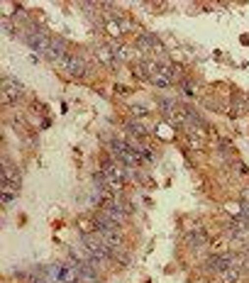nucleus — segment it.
Here are the masks:
<instances>
[{
	"instance_id": "39448f33",
	"label": "nucleus",
	"mask_w": 249,
	"mask_h": 283,
	"mask_svg": "<svg viewBox=\"0 0 249 283\" xmlns=\"http://www.w3.org/2000/svg\"><path fill=\"white\" fill-rule=\"evenodd\" d=\"M57 281L59 283H78L83 276H81V271H78V264L76 261H66V264H62L57 271Z\"/></svg>"
},
{
	"instance_id": "f3484780",
	"label": "nucleus",
	"mask_w": 249,
	"mask_h": 283,
	"mask_svg": "<svg viewBox=\"0 0 249 283\" xmlns=\"http://www.w3.org/2000/svg\"><path fill=\"white\" fill-rule=\"evenodd\" d=\"M242 198H245V200H249V188H245V191H242Z\"/></svg>"
},
{
	"instance_id": "0eeeda50",
	"label": "nucleus",
	"mask_w": 249,
	"mask_h": 283,
	"mask_svg": "<svg viewBox=\"0 0 249 283\" xmlns=\"http://www.w3.org/2000/svg\"><path fill=\"white\" fill-rule=\"evenodd\" d=\"M186 244L190 247V249H203V247H208V237L203 234V229H198V232H188Z\"/></svg>"
},
{
	"instance_id": "2eb2a0df",
	"label": "nucleus",
	"mask_w": 249,
	"mask_h": 283,
	"mask_svg": "<svg viewBox=\"0 0 249 283\" xmlns=\"http://www.w3.org/2000/svg\"><path fill=\"white\" fill-rule=\"evenodd\" d=\"M113 54H115V59H127V57H129V52H127V47H115V49H113Z\"/></svg>"
},
{
	"instance_id": "f257e3e1",
	"label": "nucleus",
	"mask_w": 249,
	"mask_h": 283,
	"mask_svg": "<svg viewBox=\"0 0 249 283\" xmlns=\"http://www.w3.org/2000/svg\"><path fill=\"white\" fill-rule=\"evenodd\" d=\"M0 188H2V198H0L2 205L12 203L20 191V171L12 164H7L5 159H2V169H0Z\"/></svg>"
},
{
	"instance_id": "9b49d317",
	"label": "nucleus",
	"mask_w": 249,
	"mask_h": 283,
	"mask_svg": "<svg viewBox=\"0 0 249 283\" xmlns=\"http://www.w3.org/2000/svg\"><path fill=\"white\" fill-rule=\"evenodd\" d=\"M127 130L132 135H137V137H147L149 135V130H147V125L142 120H127Z\"/></svg>"
},
{
	"instance_id": "9d476101",
	"label": "nucleus",
	"mask_w": 249,
	"mask_h": 283,
	"mask_svg": "<svg viewBox=\"0 0 249 283\" xmlns=\"http://www.w3.org/2000/svg\"><path fill=\"white\" fill-rule=\"evenodd\" d=\"M95 57H98V61H103L105 66H113V64H115V54H113L110 47H98V49H95Z\"/></svg>"
},
{
	"instance_id": "423d86ee",
	"label": "nucleus",
	"mask_w": 249,
	"mask_h": 283,
	"mask_svg": "<svg viewBox=\"0 0 249 283\" xmlns=\"http://www.w3.org/2000/svg\"><path fill=\"white\" fill-rule=\"evenodd\" d=\"M161 110H164V115H166L169 122H174V125H186V108H179L176 103L164 100V103H161Z\"/></svg>"
},
{
	"instance_id": "ddd939ff",
	"label": "nucleus",
	"mask_w": 249,
	"mask_h": 283,
	"mask_svg": "<svg viewBox=\"0 0 249 283\" xmlns=\"http://www.w3.org/2000/svg\"><path fill=\"white\" fill-rule=\"evenodd\" d=\"M78 229L83 232V237H86V234H95V232H98V222H95V220H88V217H81V220H78Z\"/></svg>"
},
{
	"instance_id": "7ed1b4c3",
	"label": "nucleus",
	"mask_w": 249,
	"mask_h": 283,
	"mask_svg": "<svg viewBox=\"0 0 249 283\" xmlns=\"http://www.w3.org/2000/svg\"><path fill=\"white\" fill-rule=\"evenodd\" d=\"M59 66H62L63 73H68V76H73V78H81V76L88 71L86 59H83V57H76V54H66L62 61H59Z\"/></svg>"
},
{
	"instance_id": "6e6552de",
	"label": "nucleus",
	"mask_w": 249,
	"mask_h": 283,
	"mask_svg": "<svg viewBox=\"0 0 249 283\" xmlns=\"http://www.w3.org/2000/svg\"><path fill=\"white\" fill-rule=\"evenodd\" d=\"M240 279H242V269H225V271L215 274L218 283H237Z\"/></svg>"
},
{
	"instance_id": "20e7f679",
	"label": "nucleus",
	"mask_w": 249,
	"mask_h": 283,
	"mask_svg": "<svg viewBox=\"0 0 249 283\" xmlns=\"http://www.w3.org/2000/svg\"><path fill=\"white\" fill-rule=\"evenodd\" d=\"M25 42H27L34 52H39V54H44V57H47V52H49V47H52V39L47 37L44 29H30V32H25Z\"/></svg>"
},
{
	"instance_id": "a211bd4d",
	"label": "nucleus",
	"mask_w": 249,
	"mask_h": 283,
	"mask_svg": "<svg viewBox=\"0 0 249 283\" xmlns=\"http://www.w3.org/2000/svg\"><path fill=\"white\" fill-rule=\"evenodd\" d=\"M247 105H249V100H247Z\"/></svg>"
},
{
	"instance_id": "4468645a",
	"label": "nucleus",
	"mask_w": 249,
	"mask_h": 283,
	"mask_svg": "<svg viewBox=\"0 0 249 283\" xmlns=\"http://www.w3.org/2000/svg\"><path fill=\"white\" fill-rule=\"evenodd\" d=\"M105 29H108V34H110V37H120V34L124 32L123 27H120V22H118V20H110V22L105 25Z\"/></svg>"
},
{
	"instance_id": "dca6fc26",
	"label": "nucleus",
	"mask_w": 249,
	"mask_h": 283,
	"mask_svg": "<svg viewBox=\"0 0 249 283\" xmlns=\"http://www.w3.org/2000/svg\"><path fill=\"white\" fill-rule=\"evenodd\" d=\"M132 115H134V117H144V115H147V110H144V108H139V105H132Z\"/></svg>"
},
{
	"instance_id": "f8f14e48",
	"label": "nucleus",
	"mask_w": 249,
	"mask_h": 283,
	"mask_svg": "<svg viewBox=\"0 0 249 283\" xmlns=\"http://www.w3.org/2000/svg\"><path fill=\"white\" fill-rule=\"evenodd\" d=\"M137 47H139L142 52H149V49H156L159 44H156V39H154L152 34H139V37H137Z\"/></svg>"
},
{
	"instance_id": "1a4fd4ad",
	"label": "nucleus",
	"mask_w": 249,
	"mask_h": 283,
	"mask_svg": "<svg viewBox=\"0 0 249 283\" xmlns=\"http://www.w3.org/2000/svg\"><path fill=\"white\" fill-rule=\"evenodd\" d=\"M63 57H66V52H63V42L62 39H52V47H49V52H47V59L59 64Z\"/></svg>"
},
{
	"instance_id": "f03ea898",
	"label": "nucleus",
	"mask_w": 249,
	"mask_h": 283,
	"mask_svg": "<svg viewBox=\"0 0 249 283\" xmlns=\"http://www.w3.org/2000/svg\"><path fill=\"white\" fill-rule=\"evenodd\" d=\"M20 98H22V85L17 81L2 76V81H0V103H2V108L15 105Z\"/></svg>"
}]
</instances>
